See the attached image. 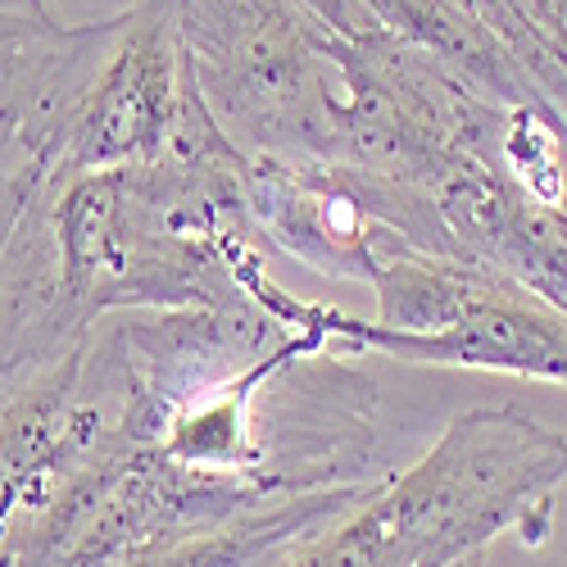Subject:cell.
Segmentation results:
<instances>
[{"mask_svg":"<svg viewBox=\"0 0 567 567\" xmlns=\"http://www.w3.org/2000/svg\"><path fill=\"white\" fill-rule=\"evenodd\" d=\"M567 436L517 409H472L409 472H386L287 567H454L517 532L527 549L554 536Z\"/></svg>","mask_w":567,"mask_h":567,"instance_id":"1","label":"cell"},{"mask_svg":"<svg viewBox=\"0 0 567 567\" xmlns=\"http://www.w3.org/2000/svg\"><path fill=\"white\" fill-rule=\"evenodd\" d=\"M177 32L205 105L246 155L341 159L337 64L300 0H177Z\"/></svg>","mask_w":567,"mask_h":567,"instance_id":"2","label":"cell"},{"mask_svg":"<svg viewBox=\"0 0 567 567\" xmlns=\"http://www.w3.org/2000/svg\"><path fill=\"white\" fill-rule=\"evenodd\" d=\"M255 300L291 332H313L332 354H391L400 363H436V368H486L536 377V382L567 386V313L523 287L517 277H504L499 287L454 318L441 332H395V327L354 318L322 300H300L272 277H259Z\"/></svg>","mask_w":567,"mask_h":567,"instance_id":"3","label":"cell"},{"mask_svg":"<svg viewBox=\"0 0 567 567\" xmlns=\"http://www.w3.org/2000/svg\"><path fill=\"white\" fill-rule=\"evenodd\" d=\"M246 209L268 241V250L332 281H377L391 259L413 246L359 200L341 159L291 164L250 155L246 164Z\"/></svg>","mask_w":567,"mask_h":567,"instance_id":"4","label":"cell"},{"mask_svg":"<svg viewBox=\"0 0 567 567\" xmlns=\"http://www.w3.org/2000/svg\"><path fill=\"white\" fill-rule=\"evenodd\" d=\"M64 28L51 10V0H0V78L14 69V60L28 51L32 41L51 37Z\"/></svg>","mask_w":567,"mask_h":567,"instance_id":"5","label":"cell"},{"mask_svg":"<svg viewBox=\"0 0 567 567\" xmlns=\"http://www.w3.org/2000/svg\"><path fill=\"white\" fill-rule=\"evenodd\" d=\"M0 567H19V554H14L6 540H0Z\"/></svg>","mask_w":567,"mask_h":567,"instance_id":"6","label":"cell"}]
</instances>
